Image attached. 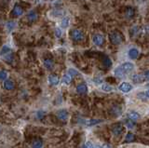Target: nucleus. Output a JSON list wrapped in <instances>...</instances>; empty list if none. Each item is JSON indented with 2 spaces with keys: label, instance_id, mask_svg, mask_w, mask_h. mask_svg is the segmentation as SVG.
I'll use <instances>...</instances> for the list:
<instances>
[{
  "label": "nucleus",
  "instance_id": "c9c22d12",
  "mask_svg": "<svg viewBox=\"0 0 149 148\" xmlns=\"http://www.w3.org/2000/svg\"><path fill=\"white\" fill-rule=\"evenodd\" d=\"M44 116H45L44 112H38V113H37V117H38V118H42Z\"/></svg>",
  "mask_w": 149,
  "mask_h": 148
},
{
  "label": "nucleus",
  "instance_id": "4be33fe9",
  "mask_svg": "<svg viewBox=\"0 0 149 148\" xmlns=\"http://www.w3.org/2000/svg\"><path fill=\"white\" fill-rule=\"evenodd\" d=\"M103 66H105L106 68H109L112 66V62L108 57H104L103 61Z\"/></svg>",
  "mask_w": 149,
  "mask_h": 148
},
{
  "label": "nucleus",
  "instance_id": "6e6552de",
  "mask_svg": "<svg viewBox=\"0 0 149 148\" xmlns=\"http://www.w3.org/2000/svg\"><path fill=\"white\" fill-rule=\"evenodd\" d=\"M127 117L130 120H132V121H137L138 119H140L141 116L135 111H130V112L127 114Z\"/></svg>",
  "mask_w": 149,
  "mask_h": 148
},
{
  "label": "nucleus",
  "instance_id": "9d476101",
  "mask_svg": "<svg viewBox=\"0 0 149 148\" xmlns=\"http://www.w3.org/2000/svg\"><path fill=\"white\" fill-rule=\"evenodd\" d=\"M128 54H129V57L132 59V60H135V59H137L138 56H139V50L135 49V48H132V49L129 50Z\"/></svg>",
  "mask_w": 149,
  "mask_h": 148
},
{
  "label": "nucleus",
  "instance_id": "c756f323",
  "mask_svg": "<svg viewBox=\"0 0 149 148\" xmlns=\"http://www.w3.org/2000/svg\"><path fill=\"white\" fill-rule=\"evenodd\" d=\"M126 126H127V127H128L129 129H133V127L135 126V124H134V121L129 119L128 121L126 122Z\"/></svg>",
  "mask_w": 149,
  "mask_h": 148
},
{
  "label": "nucleus",
  "instance_id": "4c0bfd02",
  "mask_svg": "<svg viewBox=\"0 0 149 148\" xmlns=\"http://www.w3.org/2000/svg\"><path fill=\"white\" fill-rule=\"evenodd\" d=\"M145 96H146V98H148L149 99V90H145Z\"/></svg>",
  "mask_w": 149,
  "mask_h": 148
},
{
  "label": "nucleus",
  "instance_id": "6ab92c4d",
  "mask_svg": "<svg viewBox=\"0 0 149 148\" xmlns=\"http://www.w3.org/2000/svg\"><path fill=\"white\" fill-rule=\"evenodd\" d=\"M15 26H16V23L13 21H7V23H6V27H7V29L9 32L12 31L13 29L15 28Z\"/></svg>",
  "mask_w": 149,
  "mask_h": 148
},
{
  "label": "nucleus",
  "instance_id": "2eb2a0df",
  "mask_svg": "<svg viewBox=\"0 0 149 148\" xmlns=\"http://www.w3.org/2000/svg\"><path fill=\"white\" fill-rule=\"evenodd\" d=\"M22 13H23V10H22L21 7H20L19 5H16L14 7V9L12 10L13 16H21Z\"/></svg>",
  "mask_w": 149,
  "mask_h": 148
},
{
  "label": "nucleus",
  "instance_id": "72a5a7b5",
  "mask_svg": "<svg viewBox=\"0 0 149 148\" xmlns=\"http://www.w3.org/2000/svg\"><path fill=\"white\" fill-rule=\"evenodd\" d=\"M53 13H56L55 14V16H62V13H63V11L62 10H53V11H52Z\"/></svg>",
  "mask_w": 149,
  "mask_h": 148
},
{
  "label": "nucleus",
  "instance_id": "423d86ee",
  "mask_svg": "<svg viewBox=\"0 0 149 148\" xmlns=\"http://www.w3.org/2000/svg\"><path fill=\"white\" fill-rule=\"evenodd\" d=\"M76 90L78 94H86L88 91V87L87 85L84 84V83H81V84H78L77 88H76Z\"/></svg>",
  "mask_w": 149,
  "mask_h": 148
},
{
  "label": "nucleus",
  "instance_id": "473e14b6",
  "mask_svg": "<svg viewBox=\"0 0 149 148\" xmlns=\"http://www.w3.org/2000/svg\"><path fill=\"white\" fill-rule=\"evenodd\" d=\"M84 148H94L91 142H86L84 144Z\"/></svg>",
  "mask_w": 149,
  "mask_h": 148
},
{
  "label": "nucleus",
  "instance_id": "a878e982",
  "mask_svg": "<svg viewBox=\"0 0 149 148\" xmlns=\"http://www.w3.org/2000/svg\"><path fill=\"white\" fill-rule=\"evenodd\" d=\"M7 75H9V74H7V72L6 71V70H1V73H0V77H1V80L6 81Z\"/></svg>",
  "mask_w": 149,
  "mask_h": 148
},
{
  "label": "nucleus",
  "instance_id": "f3484780",
  "mask_svg": "<svg viewBox=\"0 0 149 148\" xmlns=\"http://www.w3.org/2000/svg\"><path fill=\"white\" fill-rule=\"evenodd\" d=\"M71 80H72V76H71L69 74H66V75H64L62 76V82L63 84H65V85H69L71 83Z\"/></svg>",
  "mask_w": 149,
  "mask_h": 148
},
{
  "label": "nucleus",
  "instance_id": "1a4fd4ad",
  "mask_svg": "<svg viewBox=\"0 0 149 148\" xmlns=\"http://www.w3.org/2000/svg\"><path fill=\"white\" fill-rule=\"evenodd\" d=\"M59 82H60L59 77L56 75H54V74L48 76V83H50L51 86H56V85L59 84Z\"/></svg>",
  "mask_w": 149,
  "mask_h": 148
},
{
  "label": "nucleus",
  "instance_id": "e433bc0d",
  "mask_svg": "<svg viewBox=\"0 0 149 148\" xmlns=\"http://www.w3.org/2000/svg\"><path fill=\"white\" fill-rule=\"evenodd\" d=\"M102 148H112V146L109 145L108 143H104V144H103V145H102Z\"/></svg>",
  "mask_w": 149,
  "mask_h": 148
},
{
  "label": "nucleus",
  "instance_id": "4468645a",
  "mask_svg": "<svg viewBox=\"0 0 149 148\" xmlns=\"http://www.w3.org/2000/svg\"><path fill=\"white\" fill-rule=\"evenodd\" d=\"M44 66L46 67L48 70H51L54 66V62L52 59H45L44 60Z\"/></svg>",
  "mask_w": 149,
  "mask_h": 148
},
{
  "label": "nucleus",
  "instance_id": "dca6fc26",
  "mask_svg": "<svg viewBox=\"0 0 149 148\" xmlns=\"http://www.w3.org/2000/svg\"><path fill=\"white\" fill-rule=\"evenodd\" d=\"M43 146V142L40 139L34 140L32 143V147L33 148H42Z\"/></svg>",
  "mask_w": 149,
  "mask_h": 148
},
{
  "label": "nucleus",
  "instance_id": "f8f14e48",
  "mask_svg": "<svg viewBox=\"0 0 149 148\" xmlns=\"http://www.w3.org/2000/svg\"><path fill=\"white\" fill-rule=\"evenodd\" d=\"M132 80L133 81V83L135 84H140L142 82L145 81L144 75H133L132 76Z\"/></svg>",
  "mask_w": 149,
  "mask_h": 148
},
{
  "label": "nucleus",
  "instance_id": "5701e85b",
  "mask_svg": "<svg viewBox=\"0 0 149 148\" xmlns=\"http://www.w3.org/2000/svg\"><path fill=\"white\" fill-rule=\"evenodd\" d=\"M133 15H134V9H132V8H128V9H127L126 12H125L126 18H129V19H130V18L133 17Z\"/></svg>",
  "mask_w": 149,
  "mask_h": 148
},
{
  "label": "nucleus",
  "instance_id": "a211bd4d",
  "mask_svg": "<svg viewBox=\"0 0 149 148\" xmlns=\"http://www.w3.org/2000/svg\"><path fill=\"white\" fill-rule=\"evenodd\" d=\"M122 131H123V127L122 126H115V127H114L113 128V133L115 135H120L121 133H122Z\"/></svg>",
  "mask_w": 149,
  "mask_h": 148
},
{
  "label": "nucleus",
  "instance_id": "0eeeda50",
  "mask_svg": "<svg viewBox=\"0 0 149 148\" xmlns=\"http://www.w3.org/2000/svg\"><path fill=\"white\" fill-rule=\"evenodd\" d=\"M57 117L60 120L62 121H66L67 118H68V112L64 109H62V110H59L57 112Z\"/></svg>",
  "mask_w": 149,
  "mask_h": 148
},
{
  "label": "nucleus",
  "instance_id": "393cba45",
  "mask_svg": "<svg viewBox=\"0 0 149 148\" xmlns=\"http://www.w3.org/2000/svg\"><path fill=\"white\" fill-rule=\"evenodd\" d=\"M69 18L68 17H65V18H63V19L62 20V28H66V27H68L69 26Z\"/></svg>",
  "mask_w": 149,
  "mask_h": 148
},
{
  "label": "nucleus",
  "instance_id": "aec40b11",
  "mask_svg": "<svg viewBox=\"0 0 149 148\" xmlns=\"http://www.w3.org/2000/svg\"><path fill=\"white\" fill-rule=\"evenodd\" d=\"M133 141H135V135L132 134V133H128L125 137V142L126 143H132Z\"/></svg>",
  "mask_w": 149,
  "mask_h": 148
},
{
  "label": "nucleus",
  "instance_id": "f257e3e1",
  "mask_svg": "<svg viewBox=\"0 0 149 148\" xmlns=\"http://www.w3.org/2000/svg\"><path fill=\"white\" fill-rule=\"evenodd\" d=\"M134 70V64L130 62H127L122 64L121 65L117 66L114 70V75L117 77H124L127 75H129Z\"/></svg>",
  "mask_w": 149,
  "mask_h": 148
},
{
  "label": "nucleus",
  "instance_id": "20e7f679",
  "mask_svg": "<svg viewBox=\"0 0 149 148\" xmlns=\"http://www.w3.org/2000/svg\"><path fill=\"white\" fill-rule=\"evenodd\" d=\"M118 90L122 91L123 93H129L132 90V85L129 82H122L118 87Z\"/></svg>",
  "mask_w": 149,
  "mask_h": 148
},
{
  "label": "nucleus",
  "instance_id": "9b49d317",
  "mask_svg": "<svg viewBox=\"0 0 149 148\" xmlns=\"http://www.w3.org/2000/svg\"><path fill=\"white\" fill-rule=\"evenodd\" d=\"M4 88L7 90H12L15 88V83L12 80L10 79H7L6 81H4Z\"/></svg>",
  "mask_w": 149,
  "mask_h": 148
},
{
  "label": "nucleus",
  "instance_id": "f03ea898",
  "mask_svg": "<svg viewBox=\"0 0 149 148\" xmlns=\"http://www.w3.org/2000/svg\"><path fill=\"white\" fill-rule=\"evenodd\" d=\"M109 38H110V41L112 42V44H114V45H120L123 40L121 35L117 32L111 33L109 35Z\"/></svg>",
  "mask_w": 149,
  "mask_h": 148
},
{
  "label": "nucleus",
  "instance_id": "7ed1b4c3",
  "mask_svg": "<svg viewBox=\"0 0 149 148\" xmlns=\"http://www.w3.org/2000/svg\"><path fill=\"white\" fill-rule=\"evenodd\" d=\"M71 36H72V39L74 41H77V42L82 41L85 38L83 32H81L80 30H78V29H74V30L71 32Z\"/></svg>",
  "mask_w": 149,
  "mask_h": 148
},
{
  "label": "nucleus",
  "instance_id": "7c9ffc66",
  "mask_svg": "<svg viewBox=\"0 0 149 148\" xmlns=\"http://www.w3.org/2000/svg\"><path fill=\"white\" fill-rule=\"evenodd\" d=\"M55 35H56V38H60L62 36V30L60 28L55 29Z\"/></svg>",
  "mask_w": 149,
  "mask_h": 148
},
{
  "label": "nucleus",
  "instance_id": "39448f33",
  "mask_svg": "<svg viewBox=\"0 0 149 148\" xmlns=\"http://www.w3.org/2000/svg\"><path fill=\"white\" fill-rule=\"evenodd\" d=\"M92 41H93V43H94L96 46H102L103 44L104 38H103V36L102 35H100V34H96V35H93V38H92Z\"/></svg>",
  "mask_w": 149,
  "mask_h": 148
},
{
  "label": "nucleus",
  "instance_id": "bb28decb",
  "mask_svg": "<svg viewBox=\"0 0 149 148\" xmlns=\"http://www.w3.org/2000/svg\"><path fill=\"white\" fill-rule=\"evenodd\" d=\"M101 122H102V120H101V119H91V120H89L87 122V125L91 126V125H95V124L101 123Z\"/></svg>",
  "mask_w": 149,
  "mask_h": 148
},
{
  "label": "nucleus",
  "instance_id": "ddd939ff",
  "mask_svg": "<svg viewBox=\"0 0 149 148\" xmlns=\"http://www.w3.org/2000/svg\"><path fill=\"white\" fill-rule=\"evenodd\" d=\"M37 19H38V14H37V12H36L35 10H32V11H30L27 14V20L29 21H31V23L36 21Z\"/></svg>",
  "mask_w": 149,
  "mask_h": 148
},
{
  "label": "nucleus",
  "instance_id": "412c9836",
  "mask_svg": "<svg viewBox=\"0 0 149 148\" xmlns=\"http://www.w3.org/2000/svg\"><path fill=\"white\" fill-rule=\"evenodd\" d=\"M101 88H102V90L104 92H111L112 90H113V87L110 86V85H108V84H103Z\"/></svg>",
  "mask_w": 149,
  "mask_h": 148
},
{
  "label": "nucleus",
  "instance_id": "f704fd0d",
  "mask_svg": "<svg viewBox=\"0 0 149 148\" xmlns=\"http://www.w3.org/2000/svg\"><path fill=\"white\" fill-rule=\"evenodd\" d=\"M144 79L146 81H149V70H147V71H145L144 73Z\"/></svg>",
  "mask_w": 149,
  "mask_h": 148
},
{
  "label": "nucleus",
  "instance_id": "b1692460",
  "mask_svg": "<svg viewBox=\"0 0 149 148\" xmlns=\"http://www.w3.org/2000/svg\"><path fill=\"white\" fill-rule=\"evenodd\" d=\"M11 52V50H10V48L9 46H3L2 48V50H1V54L3 55H7V54H9Z\"/></svg>",
  "mask_w": 149,
  "mask_h": 148
},
{
  "label": "nucleus",
  "instance_id": "c85d7f7f",
  "mask_svg": "<svg viewBox=\"0 0 149 148\" xmlns=\"http://www.w3.org/2000/svg\"><path fill=\"white\" fill-rule=\"evenodd\" d=\"M68 74L71 76H77L78 75V72L77 71L76 69H73V68H70L69 70H68Z\"/></svg>",
  "mask_w": 149,
  "mask_h": 148
},
{
  "label": "nucleus",
  "instance_id": "2f4dec72",
  "mask_svg": "<svg viewBox=\"0 0 149 148\" xmlns=\"http://www.w3.org/2000/svg\"><path fill=\"white\" fill-rule=\"evenodd\" d=\"M93 80H94L95 84H102L103 83V78H102V77H100V76L95 77V78Z\"/></svg>",
  "mask_w": 149,
  "mask_h": 148
},
{
  "label": "nucleus",
  "instance_id": "cd10ccee",
  "mask_svg": "<svg viewBox=\"0 0 149 148\" xmlns=\"http://www.w3.org/2000/svg\"><path fill=\"white\" fill-rule=\"evenodd\" d=\"M5 60H6V62H11L13 61V54L12 53H9V54H7V55H5Z\"/></svg>",
  "mask_w": 149,
  "mask_h": 148
},
{
  "label": "nucleus",
  "instance_id": "58836bf2",
  "mask_svg": "<svg viewBox=\"0 0 149 148\" xmlns=\"http://www.w3.org/2000/svg\"><path fill=\"white\" fill-rule=\"evenodd\" d=\"M147 87H149V84H147Z\"/></svg>",
  "mask_w": 149,
  "mask_h": 148
}]
</instances>
